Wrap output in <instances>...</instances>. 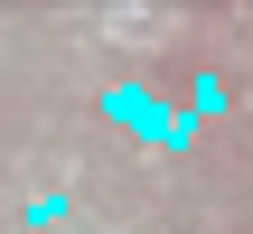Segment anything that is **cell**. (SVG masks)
I'll use <instances>...</instances> for the list:
<instances>
[]
</instances>
